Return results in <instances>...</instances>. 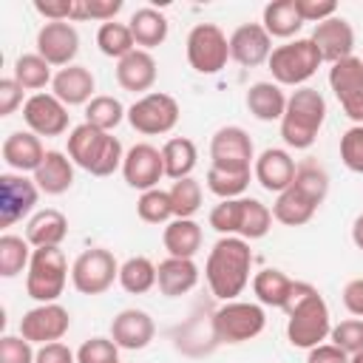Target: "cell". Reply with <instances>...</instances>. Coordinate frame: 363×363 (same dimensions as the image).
<instances>
[{
  "instance_id": "6da1fadb",
  "label": "cell",
  "mask_w": 363,
  "mask_h": 363,
  "mask_svg": "<svg viewBox=\"0 0 363 363\" xmlns=\"http://www.w3.org/2000/svg\"><path fill=\"white\" fill-rule=\"evenodd\" d=\"M250 269H252V250L250 241L238 235H221L204 261L207 286L218 301H235L250 284Z\"/></svg>"
},
{
  "instance_id": "7a4b0ae2",
  "label": "cell",
  "mask_w": 363,
  "mask_h": 363,
  "mask_svg": "<svg viewBox=\"0 0 363 363\" xmlns=\"http://www.w3.org/2000/svg\"><path fill=\"white\" fill-rule=\"evenodd\" d=\"M284 312H286V340L295 349L309 352V349L320 346L332 332L329 306H326L323 295L306 281H295Z\"/></svg>"
},
{
  "instance_id": "3957f363",
  "label": "cell",
  "mask_w": 363,
  "mask_h": 363,
  "mask_svg": "<svg viewBox=\"0 0 363 363\" xmlns=\"http://www.w3.org/2000/svg\"><path fill=\"white\" fill-rule=\"evenodd\" d=\"M65 153L71 156V162L77 167H82L91 176H111L125 162L122 142L113 133L99 130V128L88 125V122L71 128V133H68V150Z\"/></svg>"
},
{
  "instance_id": "277c9868",
  "label": "cell",
  "mask_w": 363,
  "mask_h": 363,
  "mask_svg": "<svg viewBox=\"0 0 363 363\" xmlns=\"http://www.w3.org/2000/svg\"><path fill=\"white\" fill-rule=\"evenodd\" d=\"M323 119H326L323 94L309 88V85L295 88L292 96L286 99V111H284V119H281V139L286 142V147L306 150V147L315 145Z\"/></svg>"
},
{
  "instance_id": "5b68a950",
  "label": "cell",
  "mask_w": 363,
  "mask_h": 363,
  "mask_svg": "<svg viewBox=\"0 0 363 363\" xmlns=\"http://www.w3.org/2000/svg\"><path fill=\"white\" fill-rule=\"evenodd\" d=\"M68 258L60 247H40L31 252L26 269V295L37 303H57L68 284Z\"/></svg>"
},
{
  "instance_id": "8992f818",
  "label": "cell",
  "mask_w": 363,
  "mask_h": 363,
  "mask_svg": "<svg viewBox=\"0 0 363 363\" xmlns=\"http://www.w3.org/2000/svg\"><path fill=\"white\" fill-rule=\"evenodd\" d=\"M267 65H269L272 79L278 85L303 88V82L312 79L318 74V68L323 65V57H320L318 45L309 37H298V40H289V43L272 48Z\"/></svg>"
},
{
  "instance_id": "52a82bcc",
  "label": "cell",
  "mask_w": 363,
  "mask_h": 363,
  "mask_svg": "<svg viewBox=\"0 0 363 363\" xmlns=\"http://www.w3.org/2000/svg\"><path fill=\"white\" fill-rule=\"evenodd\" d=\"M213 323H216V335H218L221 343H247V340H252L264 332L267 315H264L261 303L224 301L213 312Z\"/></svg>"
},
{
  "instance_id": "ba28073f",
  "label": "cell",
  "mask_w": 363,
  "mask_h": 363,
  "mask_svg": "<svg viewBox=\"0 0 363 363\" xmlns=\"http://www.w3.org/2000/svg\"><path fill=\"white\" fill-rule=\"evenodd\" d=\"M113 281H119V261L105 247H91L71 264V284L79 295H102Z\"/></svg>"
},
{
  "instance_id": "9c48e42d",
  "label": "cell",
  "mask_w": 363,
  "mask_h": 363,
  "mask_svg": "<svg viewBox=\"0 0 363 363\" xmlns=\"http://www.w3.org/2000/svg\"><path fill=\"white\" fill-rule=\"evenodd\" d=\"M187 62L199 74H218L230 60V37L216 23H196L184 43Z\"/></svg>"
},
{
  "instance_id": "30bf717a",
  "label": "cell",
  "mask_w": 363,
  "mask_h": 363,
  "mask_svg": "<svg viewBox=\"0 0 363 363\" xmlns=\"http://www.w3.org/2000/svg\"><path fill=\"white\" fill-rule=\"evenodd\" d=\"M179 113H182L179 111V102L170 94L150 91V94L139 96L128 108V122L142 136H162V133H170L176 128Z\"/></svg>"
},
{
  "instance_id": "8fae6325",
  "label": "cell",
  "mask_w": 363,
  "mask_h": 363,
  "mask_svg": "<svg viewBox=\"0 0 363 363\" xmlns=\"http://www.w3.org/2000/svg\"><path fill=\"white\" fill-rule=\"evenodd\" d=\"M329 88L335 91L343 113L363 125V57H346L329 68Z\"/></svg>"
},
{
  "instance_id": "7c38bea8",
  "label": "cell",
  "mask_w": 363,
  "mask_h": 363,
  "mask_svg": "<svg viewBox=\"0 0 363 363\" xmlns=\"http://www.w3.org/2000/svg\"><path fill=\"white\" fill-rule=\"evenodd\" d=\"M255 150L252 139L238 125H224L210 139V167L221 170H252Z\"/></svg>"
},
{
  "instance_id": "4fadbf2b",
  "label": "cell",
  "mask_w": 363,
  "mask_h": 363,
  "mask_svg": "<svg viewBox=\"0 0 363 363\" xmlns=\"http://www.w3.org/2000/svg\"><path fill=\"white\" fill-rule=\"evenodd\" d=\"M40 187L26 173H0V227H11L34 213Z\"/></svg>"
},
{
  "instance_id": "5bb4252c",
  "label": "cell",
  "mask_w": 363,
  "mask_h": 363,
  "mask_svg": "<svg viewBox=\"0 0 363 363\" xmlns=\"http://www.w3.org/2000/svg\"><path fill=\"white\" fill-rule=\"evenodd\" d=\"M71 329V315L60 303H37L20 318V335L37 346L57 343Z\"/></svg>"
},
{
  "instance_id": "9a60e30c",
  "label": "cell",
  "mask_w": 363,
  "mask_h": 363,
  "mask_svg": "<svg viewBox=\"0 0 363 363\" xmlns=\"http://www.w3.org/2000/svg\"><path fill=\"white\" fill-rule=\"evenodd\" d=\"M68 105H62L54 94H31L23 105V122L37 136H62L68 130Z\"/></svg>"
},
{
  "instance_id": "2e32d148",
  "label": "cell",
  "mask_w": 363,
  "mask_h": 363,
  "mask_svg": "<svg viewBox=\"0 0 363 363\" xmlns=\"http://www.w3.org/2000/svg\"><path fill=\"white\" fill-rule=\"evenodd\" d=\"M122 176L128 182V187L133 190H153L159 187V179L164 176V159L162 150L153 147L150 142H136L122 162Z\"/></svg>"
},
{
  "instance_id": "e0dca14e",
  "label": "cell",
  "mask_w": 363,
  "mask_h": 363,
  "mask_svg": "<svg viewBox=\"0 0 363 363\" xmlns=\"http://www.w3.org/2000/svg\"><path fill=\"white\" fill-rule=\"evenodd\" d=\"M37 54L48 65H74V57L79 54V31L74 23H43L37 31Z\"/></svg>"
},
{
  "instance_id": "ac0fdd59",
  "label": "cell",
  "mask_w": 363,
  "mask_h": 363,
  "mask_svg": "<svg viewBox=\"0 0 363 363\" xmlns=\"http://www.w3.org/2000/svg\"><path fill=\"white\" fill-rule=\"evenodd\" d=\"M309 40L318 45L323 62H329V65L352 57V51H354V28L349 26L346 17H337V14L323 20V23H318L312 28Z\"/></svg>"
},
{
  "instance_id": "d6986e66",
  "label": "cell",
  "mask_w": 363,
  "mask_h": 363,
  "mask_svg": "<svg viewBox=\"0 0 363 363\" xmlns=\"http://www.w3.org/2000/svg\"><path fill=\"white\" fill-rule=\"evenodd\" d=\"M272 54V37L261 23H244L230 34V60L244 68H255L267 62Z\"/></svg>"
},
{
  "instance_id": "ffe728a7",
  "label": "cell",
  "mask_w": 363,
  "mask_h": 363,
  "mask_svg": "<svg viewBox=\"0 0 363 363\" xmlns=\"http://www.w3.org/2000/svg\"><path fill=\"white\" fill-rule=\"evenodd\" d=\"M295 159L289 156V150L284 147H267L255 156V164H252V176L255 182L267 190V193H284L292 179H295Z\"/></svg>"
},
{
  "instance_id": "44dd1931",
  "label": "cell",
  "mask_w": 363,
  "mask_h": 363,
  "mask_svg": "<svg viewBox=\"0 0 363 363\" xmlns=\"http://www.w3.org/2000/svg\"><path fill=\"white\" fill-rule=\"evenodd\" d=\"M153 335H156V323L145 309H122L111 320V340L119 349L139 352L153 340Z\"/></svg>"
},
{
  "instance_id": "7402d4cb",
  "label": "cell",
  "mask_w": 363,
  "mask_h": 363,
  "mask_svg": "<svg viewBox=\"0 0 363 363\" xmlns=\"http://www.w3.org/2000/svg\"><path fill=\"white\" fill-rule=\"evenodd\" d=\"M0 153H3V162L11 167V173H34L43 164V159H45L48 150L43 147V142H40L37 133H31V130H14V133H9L3 139Z\"/></svg>"
},
{
  "instance_id": "603a6c76",
  "label": "cell",
  "mask_w": 363,
  "mask_h": 363,
  "mask_svg": "<svg viewBox=\"0 0 363 363\" xmlns=\"http://www.w3.org/2000/svg\"><path fill=\"white\" fill-rule=\"evenodd\" d=\"M94 88H96V79L91 74V68L85 65H68V68H60L54 74V82H51V94L62 102V105H88L94 99Z\"/></svg>"
},
{
  "instance_id": "cb8c5ba5",
  "label": "cell",
  "mask_w": 363,
  "mask_h": 363,
  "mask_svg": "<svg viewBox=\"0 0 363 363\" xmlns=\"http://www.w3.org/2000/svg\"><path fill=\"white\" fill-rule=\"evenodd\" d=\"M156 74H159V68H156L153 54L142 51V48L130 51L128 57H122L116 62V82L130 94H142V96L150 94V88L156 82Z\"/></svg>"
},
{
  "instance_id": "d4e9b609",
  "label": "cell",
  "mask_w": 363,
  "mask_h": 363,
  "mask_svg": "<svg viewBox=\"0 0 363 363\" xmlns=\"http://www.w3.org/2000/svg\"><path fill=\"white\" fill-rule=\"evenodd\" d=\"M199 284V267L193 258H173L167 255L156 267V286L164 298H179L187 295Z\"/></svg>"
},
{
  "instance_id": "484cf974",
  "label": "cell",
  "mask_w": 363,
  "mask_h": 363,
  "mask_svg": "<svg viewBox=\"0 0 363 363\" xmlns=\"http://www.w3.org/2000/svg\"><path fill=\"white\" fill-rule=\"evenodd\" d=\"M34 182L45 196H62L74 184V162L62 150H48L43 164L34 170Z\"/></svg>"
},
{
  "instance_id": "4316f807",
  "label": "cell",
  "mask_w": 363,
  "mask_h": 363,
  "mask_svg": "<svg viewBox=\"0 0 363 363\" xmlns=\"http://www.w3.org/2000/svg\"><path fill=\"white\" fill-rule=\"evenodd\" d=\"M68 235V218L54 210V207H45V210H37L28 224H26V241L40 250V247H60Z\"/></svg>"
},
{
  "instance_id": "83f0119b",
  "label": "cell",
  "mask_w": 363,
  "mask_h": 363,
  "mask_svg": "<svg viewBox=\"0 0 363 363\" xmlns=\"http://www.w3.org/2000/svg\"><path fill=\"white\" fill-rule=\"evenodd\" d=\"M286 94L281 91L278 82H252L247 88V111L258 122H281L286 111Z\"/></svg>"
},
{
  "instance_id": "f1b7e54d",
  "label": "cell",
  "mask_w": 363,
  "mask_h": 363,
  "mask_svg": "<svg viewBox=\"0 0 363 363\" xmlns=\"http://www.w3.org/2000/svg\"><path fill=\"white\" fill-rule=\"evenodd\" d=\"M201 241H204V233L196 218H173L170 224H164L162 244L173 258H193L201 250Z\"/></svg>"
},
{
  "instance_id": "f546056e",
  "label": "cell",
  "mask_w": 363,
  "mask_h": 363,
  "mask_svg": "<svg viewBox=\"0 0 363 363\" xmlns=\"http://www.w3.org/2000/svg\"><path fill=\"white\" fill-rule=\"evenodd\" d=\"M218 335H216V323H213V315L204 320V315H193L184 326L176 329V346L184 352V354H207L218 346Z\"/></svg>"
},
{
  "instance_id": "4dcf8cb0",
  "label": "cell",
  "mask_w": 363,
  "mask_h": 363,
  "mask_svg": "<svg viewBox=\"0 0 363 363\" xmlns=\"http://www.w3.org/2000/svg\"><path fill=\"white\" fill-rule=\"evenodd\" d=\"M128 28L133 34V43L142 48V51H150L156 45H162L167 40V17L150 6L145 9H136L128 20Z\"/></svg>"
},
{
  "instance_id": "1f68e13d",
  "label": "cell",
  "mask_w": 363,
  "mask_h": 363,
  "mask_svg": "<svg viewBox=\"0 0 363 363\" xmlns=\"http://www.w3.org/2000/svg\"><path fill=\"white\" fill-rule=\"evenodd\" d=\"M292 286H295V281L286 272L275 269V267H267V269H261V272L252 275V292H255V298H258L261 306L284 309L286 301H289V295H292Z\"/></svg>"
},
{
  "instance_id": "d6a6232c",
  "label": "cell",
  "mask_w": 363,
  "mask_h": 363,
  "mask_svg": "<svg viewBox=\"0 0 363 363\" xmlns=\"http://www.w3.org/2000/svg\"><path fill=\"white\" fill-rule=\"evenodd\" d=\"M261 26L267 28L269 37H281L289 40L303 28V17L298 11V0H275L264 6L261 14Z\"/></svg>"
},
{
  "instance_id": "836d02e7",
  "label": "cell",
  "mask_w": 363,
  "mask_h": 363,
  "mask_svg": "<svg viewBox=\"0 0 363 363\" xmlns=\"http://www.w3.org/2000/svg\"><path fill=\"white\" fill-rule=\"evenodd\" d=\"M315 210H318V204H315L312 199H306L298 187H292V184H289L284 193H278V196H275L272 218H275L278 224H284V227H301V224L312 221Z\"/></svg>"
},
{
  "instance_id": "e575fe53",
  "label": "cell",
  "mask_w": 363,
  "mask_h": 363,
  "mask_svg": "<svg viewBox=\"0 0 363 363\" xmlns=\"http://www.w3.org/2000/svg\"><path fill=\"white\" fill-rule=\"evenodd\" d=\"M162 159H164V176L167 179H173V182L187 179L196 167V159H199L196 142L187 136H173L162 145Z\"/></svg>"
},
{
  "instance_id": "d590c367",
  "label": "cell",
  "mask_w": 363,
  "mask_h": 363,
  "mask_svg": "<svg viewBox=\"0 0 363 363\" xmlns=\"http://www.w3.org/2000/svg\"><path fill=\"white\" fill-rule=\"evenodd\" d=\"M119 286L130 295H145L156 286V264L147 255H133L119 264Z\"/></svg>"
},
{
  "instance_id": "8d00e7d4",
  "label": "cell",
  "mask_w": 363,
  "mask_h": 363,
  "mask_svg": "<svg viewBox=\"0 0 363 363\" xmlns=\"http://www.w3.org/2000/svg\"><path fill=\"white\" fill-rule=\"evenodd\" d=\"M54 65H48L37 51L31 54H20L14 60V79L23 85V91H43L45 85L54 82V74H51Z\"/></svg>"
},
{
  "instance_id": "74e56055",
  "label": "cell",
  "mask_w": 363,
  "mask_h": 363,
  "mask_svg": "<svg viewBox=\"0 0 363 363\" xmlns=\"http://www.w3.org/2000/svg\"><path fill=\"white\" fill-rule=\"evenodd\" d=\"M31 244L26 241V235H14V233H3L0 235V275L3 278H14L23 269H28L31 261Z\"/></svg>"
},
{
  "instance_id": "f35d334b",
  "label": "cell",
  "mask_w": 363,
  "mask_h": 363,
  "mask_svg": "<svg viewBox=\"0 0 363 363\" xmlns=\"http://www.w3.org/2000/svg\"><path fill=\"white\" fill-rule=\"evenodd\" d=\"M96 45L105 57H113L116 62L122 57H128L130 51H136V43H133V34H130L128 23H116V20L102 23L96 28Z\"/></svg>"
},
{
  "instance_id": "ab89813d",
  "label": "cell",
  "mask_w": 363,
  "mask_h": 363,
  "mask_svg": "<svg viewBox=\"0 0 363 363\" xmlns=\"http://www.w3.org/2000/svg\"><path fill=\"white\" fill-rule=\"evenodd\" d=\"M122 119H128V111L125 105L116 99V96H108V94H99L94 96L88 105H85V122L99 128V130H113Z\"/></svg>"
},
{
  "instance_id": "60d3db41",
  "label": "cell",
  "mask_w": 363,
  "mask_h": 363,
  "mask_svg": "<svg viewBox=\"0 0 363 363\" xmlns=\"http://www.w3.org/2000/svg\"><path fill=\"white\" fill-rule=\"evenodd\" d=\"M250 179H252V170H221V167H210L204 182H207V190L224 201V199H241L244 190L250 187Z\"/></svg>"
},
{
  "instance_id": "b9f144b4",
  "label": "cell",
  "mask_w": 363,
  "mask_h": 363,
  "mask_svg": "<svg viewBox=\"0 0 363 363\" xmlns=\"http://www.w3.org/2000/svg\"><path fill=\"white\" fill-rule=\"evenodd\" d=\"M292 187H298L306 199H312V201L320 207L323 199H326V193H329V173H326L318 162L306 159V162H301V164L295 167Z\"/></svg>"
},
{
  "instance_id": "7bdbcfd3",
  "label": "cell",
  "mask_w": 363,
  "mask_h": 363,
  "mask_svg": "<svg viewBox=\"0 0 363 363\" xmlns=\"http://www.w3.org/2000/svg\"><path fill=\"white\" fill-rule=\"evenodd\" d=\"M272 230V210L258 201V199H244V213H241V227L238 238L244 241H258Z\"/></svg>"
},
{
  "instance_id": "ee69618b",
  "label": "cell",
  "mask_w": 363,
  "mask_h": 363,
  "mask_svg": "<svg viewBox=\"0 0 363 363\" xmlns=\"http://www.w3.org/2000/svg\"><path fill=\"white\" fill-rule=\"evenodd\" d=\"M167 193H170V204H173V218H193L201 210L204 193H201V184L193 176L173 182V187Z\"/></svg>"
},
{
  "instance_id": "f6af8a7d",
  "label": "cell",
  "mask_w": 363,
  "mask_h": 363,
  "mask_svg": "<svg viewBox=\"0 0 363 363\" xmlns=\"http://www.w3.org/2000/svg\"><path fill=\"white\" fill-rule=\"evenodd\" d=\"M136 213L142 221L147 224H170L173 221V204H170V193L162 187L145 190L136 201Z\"/></svg>"
},
{
  "instance_id": "bcb514c9",
  "label": "cell",
  "mask_w": 363,
  "mask_h": 363,
  "mask_svg": "<svg viewBox=\"0 0 363 363\" xmlns=\"http://www.w3.org/2000/svg\"><path fill=\"white\" fill-rule=\"evenodd\" d=\"M241 213H244V196L241 199H224L218 201L207 221L210 227L218 233V235H238V227H241Z\"/></svg>"
},
{
  "instance_id": "7dc6e473",
  "label": "cell",
  "mask_w": 363,
  "mask_h": 363,
  "mask_svg": "<svg viewBox=\"0 0 363 363\" xmlns=\"http://www.w3.org/2000/svg\"><path fill=\"white\" fill-rule=\"evenodd\" d=\"M329 340L335 346H340L349 357L363 352V318H349V320H340L337 326H332L329 332Z\"/></svg>"
},
{
  "instance_id": "c3c4849f",
  "label": "cell",
  "mask_w": 363,
  "mask_h": 363,
  "mask_svg": "<svg viewBox=\"0 0 363 363\" xmlns=\"http://www.w3.org/2000/svg\"><path fill=\"white\" fill-rule=\"evenodd\" d=\"M122 11V0H74V20H99L111 23Z\"/></svg>"
},
{
  "instance_id": "681fc988",
  "label": "cell",
  "mask_w": 363,
  "mask_h": 363,
  "mask_svg": "<svg viewBox=\"0 0 363 363\" xmlns=\"http://www.w3.org/2000/svg\"><path fill=\"white\" fill-rule=\"evenodd\" d=\"M77 363H119V346L111 337H91L77 349Z\"/></svg>"
},
{
  "instance_id": "f907efd6",
  "label": "cell",
  "mask_w": 363,
  "mask_h": 363,
  "mask_svg": "<svg viewBox=\"0 0 363 363\" xmlns=\"http://www.w3.org/2000/svg\"><path fill=\"white\" fill-rule=\"evenodd\" d=\"M340 159L352 173H363V125H352L340 136Z\"/></svg>"
},
{
  "instance_id": "816d5d0a",
  "label": "cell",
  "mask_w": 363,
  "mask_h": 363,
  "mask_svg": "<svg viewBox=\"0 0 363 363\" xmlns=\"http://www.w3.org/2000/svg\"><path fill=\"white\" fill-rule=\"evenodd\" d=\"M37 352L34 343L23 335H3L0 337V363H34Z\"/></svg>"
},
{
  "instance_id": "f5cc1de1",
  "label": "cell",
  "mask_w": 363,
  "mask_h": 363,
  "mask_svg": "<svg viewBox=\"0 0 363 363\" xmlns=\"http://www.w3.org/2000/svg\"><path fill=\"white\" fill-rule=\"evenodd\" d=\"M34 11L45 17V23H71L74 0H34Z\"/></svg>"
},
{
  "instance_id": "db71d44e",
  "label": "cell",
  "mask_w": 363,
  "mask_h": 363,
  "mask_svg": "<svg viewBox=\"0 0 363 363\" xmlns=\"http://www.w3.org/2000/svg\"><path fill=\"white\" fill-rule=\"evenodd\" d=\"M298 11L303 17V23H323L329 17L337 14V3L335 0H298Z\"/></svg>"
},
{
  "instance_id": "11a10c76",
  "label": "cell",
  "mask_w": 363,
  "mask_h": 363,
  "mask_svg": "<svg viewBox=\"0 0 363 363\" xmlns=\"http://www.w3.org/2000/svg\"><path fill=\"white\" fill-rule=\"evenodd\" d=\"M23 102V85L14 77H3L0 79V116H11Z\"/></svg>"
},
{
  "instance_id": "9f6ffc18",
  "label": "cell",
  "mask_w": 363,
  "mask_h": 363,
  "mask_svg": "<svg viewBox=\"0 0 363 363\" xmlns=\"http://www.w3.org/2000/svg\"><path fill=\"white\" fill-rule=\"evenodd\" d=\"M34 363H77V352H71L62 340H57V343H45V346L37 349Z\"/></svg>"
},
{
  "instance_id": "6f0895ef",
  "label": "cell",
  "mask_w": 363,
  "mask_h": 363,
  "mask_svg": "<svg viewBox=\"0 0 363 363\" xmlns=\"http://www.w3.org/2000/svg\"><path fill=\"white\" fill-rule=\"evenodd\" d=\"M306 363H349V354L335 343H320V346L309 349Z\"/></svg>"
},
{
  "instance_id": "680465c9",
  "label": "cell",
  "mask_w": 363,
  "mask_h": 363,
  "mask_svg": "<svg viewBox=\"0 0 363 363\" xmlns=\"http://www.w3.org/2000/svg\"><path fill=\"white\" fill-rule=\"evenodd\" d=\"M343 306L354 318H363V278H354L343 286Z\"/></svg>"
},
{
  "instance_id": "91938a15",
  "label": "cell",
  "mask_w": 363,
  "mask_h": 363,
  "mask_svg": "<svg viewBox=\"0 0 363 363\" xmlns=\"http://www.w3.org/2000/svg\"><path fill=\"white\" fill-rule=\"evenodd\" d=\"M352 241H354V247L357 250H363V213L354 218V224H352Z\"/></svg>"
},
{
  "instance_id": "94428289",
  "label": "cell",
  "mask_w": 363,
  "mask_h": 363,
  "mask_svg": "<svg viewBox=\"0 0 363 363\" xmlns=\"http://www.w3.org/2000/svg\"><path fill=\"white\" fill-rule=\"evenodd\" d=\"M349 363H363V352H357V354H352V357H349Z\"/></svg>"
}]
</instances>
